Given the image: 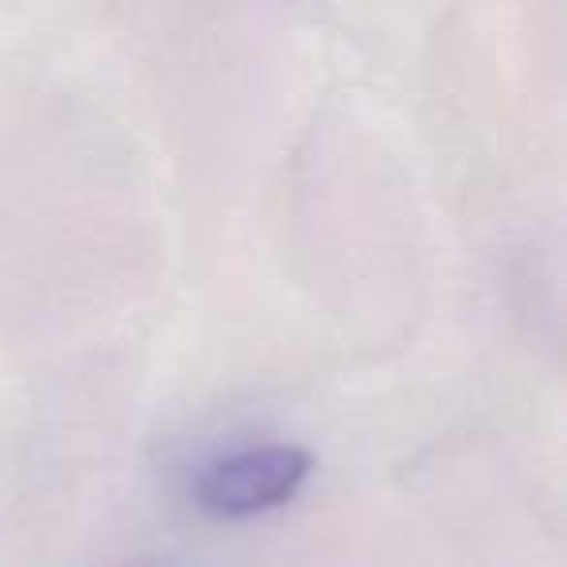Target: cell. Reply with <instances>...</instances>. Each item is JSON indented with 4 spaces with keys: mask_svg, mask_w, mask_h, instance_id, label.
<instances>
[{
    "mask_svg": "<svg viewBox=\"0 0 567 567\" xmlns=\"http://www.w3.org/2000/svg\"><path fill=\"white\" fill-rule=\"evenodd\" d=\"M311 474V455L296 443L245 447L210 463L195 482V502L218 517H249L284 505Z\"/></svg>",
    "mask_w": 567,
    "mask_h": 567,
    "instance_id": "1",
    "label": "cell"
}]
</instances>
